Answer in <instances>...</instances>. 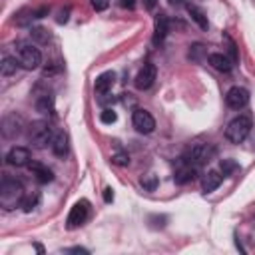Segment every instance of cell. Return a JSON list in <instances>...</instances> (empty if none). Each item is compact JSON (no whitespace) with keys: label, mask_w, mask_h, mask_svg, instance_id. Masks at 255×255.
<instances>
[{"label":"cell","mask_w":255,"mask_h":255,"mask_svg":"<svg viewBox=\"0 0 255 255\" xmlns=\"http://www.w3.org/2000/svg\"><path fill=\"white\" fill-rule=\"evenodd\" d=\"M24 201V187L12 177H4L0 183V205L4 209H14Z\"/></svg>","instance_id":"obj_1"},{"label":"cell","mask_w":255,"mask_h":255,"mask_svg":"<svg viewBox=\"0 0 255 255\" xmlns=\"http://www.w3.org/2000/svg\"><path fill=\"white\" fill-rule=\"evenodd\" d=\"M251 126H253L251 116H249V114H239L237 118H233V120L227 124L225 137H227L231 143H241V141L249 135Z\"/></svg>","instance_id":"obj_2"},{"label":"cell","mask_w":255,"mask_h":255,"mask_svg":"<svg viewBox=\"0 0 255 255\" xmlns=\"http://www.w3.org/2000/svg\"><path fill=\"white\" fill-rule=\"evenodd\" d=\"M16 58L24 70H36L42 64V52L36 46L26 44V42L16 44Z\"/></svg>","instance_id":"obj_3"},{"label":"cell","mask_w":255,"mask_h":255,"mask_svg":"<svg viewBox=\"0 0 255 255\" xmlns=\"http://www.w3.org/2000/svg\"><path fill=\"white\" fill-rule=\"evenodd\" d=\"M28 139L34 147H46L48 143H52L54 139V131L52 126L48 122H34L28 128Z\"/></svg>","instance_id":"obj_4"},{"label":"cell","mask_w":255,"mask_h":255,"mask_svg":"<svg viewBox=\"0 0 255 255\" xmlns=\"http://www.w3.org/2000/svg\"><path fill=\"white\" fill-rule=\"evenodd\" d=\"M213 153H215V149L209 143H193L187 149V153L183 155V161L185 163H193V165H201V163L209 161L213 157Z\"/></svg>","instance_id":"obj_5"},{"label":"cell","mask_w":255,"mask_h":255,"mask_svg":"<svg viewBox=\"0 0 255 255\" xmlns=\"http://www.w3.org/2000/svg\"><path fill=\"white\" fill-rule=\"evenodd\" d=\"M88 211H90V203H88L86 199H80L78 203H74V207H72L70 213H68L66 227H68V229H76V227H80V225L86 221Z\"/></svg>","instance_id":"obj_6"},{"label":"cell","mask_w":255,"mask_h":255,"mask_svg":"<svg viewBox=\"0 0 255 255\" xmlns=\"http://www.w3.org/2000/svg\"><path fill=\"white\" fill-rule=\"evenodd\" d=\"M225 104L231 110H241V108H245L249 104V92L245 88H241V86H233L225 96Z\"/></svg>","instance_id":"obj_7"},{"label":"cell","mask_w":255,"mask_h":255,"mask_svg":"<svg viewBox=\"0 0 255 255\" xmlns=\"http://www.w3.org/2000/svg\"><path fill=\"white\" fill-rule=\"evenodd\" d=\"M131 122H133V128L139 133H151L153 128H155V120L147 110H135L133 116H131Z\"/></svg>","instance_id":"obj_8"},{"label":"cell","mask_w":255,"mask_h":255,"mask_svg":"<svg viewBox=\"0 0 255 255\" xmlns=\"http://www.w3.org/2000/svg\"><path fill=\"white\" fill-rule=\"evenodd\" d=\"M22 128H24V122H22L20 116H16V114L4 116V120H2V135L6 139H14L16 135H20Z\"/></svg>","instance_id":"obj_9"},{"label":"cell","mask_w":255,"mask_h":255,"mask_svg":"<svg viewBox=\"0 0 255 255\" xmlns=\"http://www.w3.org/2000/svg\"><path fill=\"white\" fill-rule=\"evenodd\" d=\"M155 74H157L155 66H153L151 62H145V64L139 68L137 76H135V88H139V90H147V88L153 84Z\"/></svg>","instance_id":"obj_10"},{"label":"cell","mask_w":255,"mask_h":255,"mask_svg":"<svg viewBox=\"0 0 255 255\" xmlns=\"http://www.w3.org/2000/svg\"><path fill=\"white\" fill-rule=\"evenodd\" d=\"M6 161L10 165H16V167H22V165H28L30 163V149L28 147H22V145H16L8 151L6 155Z\"/></svg>","instance_id":"obj_11"},{"label":"cell","mask_w":255,"mask_h":255,"mask_svg":"<svg viewBox=\"0 0 255 255\" xmlns=\"http://www.w3.org/2000/svg\"><path fill=\"white\" fill-rule=\"evenodd\" d=\"M28 169L32 171V175L36 177V181H40V183H50V181L54 179L52 169H50L48 165L40 163V161H30V163H28Z\"/></svg>","instance_id":"obj_12"},{"label":"cell","mask_w":255,"mask_h":255,"mask_svg":"<svg viewBox=\"0 0 255 255\" xmlns=\"http://www.w3.org/2000/svg\"><path fill=\"white\" fill-rule=\"evenodd\" d=\"M197 167H199V165H193V163H185V161H183V165L175 171L173 181H175L177 185H183V183L195 179V175H197Z\"/></svg>","instance_id":"obj_13"},{"label":"cell","mask_w":255,"mask_h":255,"mask_svg":"<svg viewBox=\"0 0 255 255\" xmlns=\"http://www.w3.org/2000/svg\"><path fill=\"white\" fill-rule=\"evenodd\" d=\"M114 82H116V74H114L112 70L102 72V74L96 78V82H94V90H96L98 94H106V92L114 86Z\"/></svg>","instance_id":"obj_14"},{"label":"cell","mask_w":255,"mask_h":255,"mask_svg":"<svg viewBox=\"0 0 255 255\" xmlns=\"http://www.w3.org/2000/svg\"><path fill=\"white\" fill-rule=\"evenodd\" d=\"M185 8H187V14H189V18L201 28V30H207L209 28V24H207V16H205V12L199 8V6H195V4H191V2H187L185 4Z\"/></svg>","instance_id":"obj_15"},{"label":"cell","mask_w":255,"mask_h":255,"mask_svg":"<svg viewBox=\"0 0 255 255\" xmlns=\"http://www.w3.org/2000/svg\"><path fill=\"white\" fill-rule=\"evenodd\" d=\"M209 64L215 68V70H219V72H231V68H233V62L225 56V54H219V52H213V54H209Z\"/></svg>","instance_id":"obj_16"},{"label":"cell","mask_w":255,"mask_h":255,"mask_svg":"<svg viewBox=\"0 0 255 255\" xmlns=\"http://www.w3.org/2000/svg\"><path fill=\"white\" fill-rule=\"evenodd\" d=\"M52 151H54V155H58V157H64L66 153H68V135L64 133V131H58V133H54V139H52Z\"/></svg>","instance_id":"obj_17"},{"label":"cell","mask_w":255,"mask_h":255,"mask_svg":"<svg viewBox=\"0 0 255 255\" xmlns=\"http://www.w3.org/2000/svg\"><path fill=\"white\" fill-rule=\"evenodd\" d=\"M221 179H223V175H219L217 171H207L203 175V179H201V189L205 193H211L221 185Z\"/></svg>","instance_id":"obj_18"},{"label":"cell","mask_w":255,"mask_h":255,"mask_svg":"<svg viewBox=\"0 0 255 255\" xmlns=\"http://www.w3.org/2000/svg\"><path fill=\"white\" fill-rule=\"evenodd\" d=\"M165 34H167V16L165 14H159L155 18V24H153V44L163 42Z\"/></svg>","instance_id":"obj_19"},{"label":"cell","mask_w":255,"mask_h":255,"mask_svg":"<svg viewBox=\"0 0 255 255\" xmlns=\"http://www.w3.org/2000/svg\"><path fill=\"white\" fill-rule=\"evenodd\" d=\"M36 110L42 112V114H52L54 112V96L44 92L36 98Z\"/></svg>","instance_id":"obj_20"},{"label":"cell","mask_w":255,"mask_h":255,"mask_svg":"<svg viewBox=\"0 0 255 255\" xmlns=\"http://www.w3.org/2000/svg\"><path fill=\"white\" fill-rule=\"evenodd\" d=\"M18 66H20L18 58H12V56H4V58H2V64H0V74H2L4 78H10V76H14V74H16Z\"/></svg>","instance_id":"obj_21"},{"label":"cell","mask_w":255,"mask_h":255,"mask_svg":"<svg viewBox=\"0 0 255 255\" xmlns=\"http://www.w3.org/2000/svg\"><path fill=\"white\" fill-rule=\"evenodd\" d=\"M223 42H225V46H227V58H229L233 64H237V62H239V52H237L235 42L231 40L229 34H223Z\"/></svg>","instance_id":"obj_22"},{"label":"cell","mask_w":255,"mask_h":255,"mask_svg":"<svg viewBox=\"0 0 255 255\" xmlns=\"http://www.w3.org/2000/svg\"><path fill=\"white\" fill-rule=\"evenodd\" d=\"M30 38H32L34 42L46 44V42L50 40V32H48V30H44V28H32V30H30Z\"/></svg>","instance_id":"obj_23"},{"label":"cell","mask_w":255,"mask_h":255,"mask_svg":"<svg viewBox=\"0 0 255 255\" xmlns=\"http://www.w3.org/2000/svg\"><path fill=\"white\" fill-rule=\"evenodd\" d=\"M237 167H239V165H237V161H235V159H221V161H219V169H221V173H223V175L233 173Z\"/></svg>","instance_id":"obj_24"},{"label":"cell","mask_w":255,"mask_h":255,"mask_svg":"<svg viewBox=\"0 0 255 255\" xmlns=\"http://www.w3.org/2000/svg\"><path fill=\"white\" fill-rule=\"evenodd\" d=\"M38 201H40V195H38V193H32V195L24 197V201H22V209H24L26 213H30V211L38 205Z\"/></svg>","instance_id":"obj_25"},{"label":"cell","mask_w":255,"mask_h":255,"mask_svg":"<svg viewBox=\"0 0 255 255\" xmlns=\"http://www.w3.org/2000/svg\"><path fill=\"white\" fill-rule=\"evenodd\" d=\"M141 187L147 191H153L157 187V177L155 175H143L141 177Z\"/></svg>","instance_id":"obj_26"},{"label":"cell","mask_w":255,"mask_h":255,"mask_svg":"<svg viewBox=\"0 0 255 255\" xmlns=\"http://www.w3.org/2000/svg\"><path fill=\"white\" fill-rule=\"evenodd\" d=\"M100 120H102V124H114V122L118 120V114H116L114 110H104V112L100 114Z\"/></svg>","instance_id":"obj_27"},{"label":"cell","mask_w":255,"mask_h":255,"mask_svg":"<svg viewBox=\"0 0 255 255\" xmlns=\"http://www.w3.org/2000/svg\"><path fill=\"white\" fill-rule=\"evenodd\" d=\"M112 163H116V165H128L129 163V155L128 153H124V151H120V153H116V155H112Z\"/></svg>","instance_id":"obj_28"},{"label":"cell","mask_w":255,"mask_h":255,"mask_svg":"<svg viewBox=\"0 0 255 255\" xmlns=\"http://www.w3.org/2000/svg\"><path fill=\"white\" fill-rule=\"evenodd\" d=\"M90 4H92V8L96 12H102V10L108 8V0H90Z\"/></svg>","instance_id":"obj_29"},{"label":"cell","mask_w":255,"mask_h":255,"mask_svg":"<svg viewBox=\"0 0 255 255\" xmlns=\"http://www.w3.org/2000/svg\"><path fill=\"white\" fill-rule=\"evenodd\" d=\"M68 14H70V8H66V10H60V14H58V24H64V22H68Z\"/></svg>","instance_id":"obj_30"},{"label":"cell","mask_w":255,"mask_h":255,"mask_svg":"<svg viewBox=\"0 0 255 255\" xmlns=\"http://www.w3.org/2000/svg\"><path fill=\"white\" fill-rule=\"evenodd\" d=\"M104 201H106V203L114 201V193H112V189H110V187H108V189H104Z\"/></svg>","instance_id":"obj_31"},{"label":"cell","mask_w":255,"mask_h":255,"mask_svg":"<svg viewBox=\"0 0 255 255\" xmlns=\"http://www.w3.org/2000/svg\"><path fill=\"white\" fill-rule=\"evenodd\" d=\"M120 4H122L124 8H129V10H131V8L135 6V0H120Z\"/></svg>","instance_id":"obj_32"},{"label":"cell","mask_w":255,"mask_h":255,"mask_svg":"<svg viewBox=\"0 0 255 255\" xmlns=\"http://www.w3.org/2000/svg\"><path fill=\"white\" fill-rule=\"evenodd\" d=\"M155 2H157V0H143V6H145L147 10H153V8H155Z\"/></svg>","instance_id":"obj_33"},{"label":"cell","mask_w":255,"mask_h":255,"mask_svg":"<svg viewBox=\"0 0 255 255\" xmlns=\"http://www.w3.org/2000/svg\"><path fill=\"white\" fill-rule=\"evenodd\" d=\"M68 251H70V253H84V255L88 253V249H84V247H72V249H68Z\"/></svg>","instance_id":"obj_34"},{"label":"cell","mask_w":255,"mask_h":255,"mask_svg":"<svg viewBox=\"0 0 255 255\" xmlns=\"http://www.w3.org/2000/svg\"><path fill=\"white\" fill-rule=\"evenodd\" d=\"M171 6H177V4H181V0H167Z\"/></svg>","instance_id":"obj_35"}]
</instances>
